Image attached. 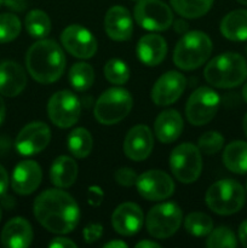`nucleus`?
Masks as SVG:
<instances>
[{"label": "nucleus", "instance_id": "58836bf2", "mask_svg": "<svg viewBox=\"0 0 247 248\" xmlns=\"http://www.w3.org/2000/svg\"><path fill=\"white\" fill-rule=\"evenodd\" d=\"M51 248H75L77 244L73 242L72 240L65 239V237H56L51 241L50 244Z\"/></svg>", "mask_w": 247, "mask_h": 248}, {"label": "nucleus", "instance_id": "49530a36", "mask_svg": "<svg viewBox=\"0 0 247 248\" xmlns=\"http://www.w3.org/2000/svg\"><path fill=\"white\" fill-rule=\"evenodd\" d=\"M5 111H6L5 103H4V101H2L1 96H0V125H1L2 121H4V119H5Z\"/></svg>", "mask_w": 247, "mask_h": 248}, {"label": "nucleus", "instance_id": "f03ea898", "mask_svg": "<svg viewBox=\"0 0 247 248\" xmlns=\"http://www.w3.org/2000/svg\"><path fill=\"white\" fill-rule=\"evenodd\" d=\"M26 65L34 80L40 84H51L57 81L64 72V53L56 41L41 39L29 47Z\"/></svg>", "mask_w": 247, "mask_h": 248}, {"label": "nucleus", "instance_id": "412c9836", "mask_svg": "<svg viewBox=\"0 0 247 248\" xmlns=\"http://www.w3.org/2000/svg\"><path fill=\"white\" fill-rule=\"evenodd\" d=\"M33 241V229L27 219L12 218L1 232V244L7 248H26Z\"/></svg>", "mask_w": 247, "mask_h": 248}, {"label": "nucleus", "instance_id": "20e7f679", "mask_svg": "<svg viewBox=\"0 0 247 248\" xmlns=\"http://www.w3.org/2000/svg\"><path fill=\"white\" fill-rule=\"evenodd\" d=\"M212 52V41L203 31L183 34L173 51V62L179 69L194 70L201 67Z\"/></svg>", "mask_w": 247, "mask_h": 248}, {"label": "nucleus", "instance_id": "9d476101", "mask_svg": "<svg viewBox=\"0 0 247 248\" xmlns=\"http://www.w3.org/2000/svg\"><path fill=\"white\" fill-rule=\"evenodd\" d=\"M219 107V96L210 87H199L186 102V119L191 125L202 126L215 118Z\"/></svg>", "mask_w": 247, "mask_h": 248}, {"label": "nucleus", "instance_id": "de8ad7c7", "mask_svg": "<svg viewBox=\"0 0 247 248\" xmlns=\"http://www.w3.org/2000/svg\"><path fill=\"white\" fill-rule=\"evenodd\" d=\"M242 97H244L245 102H246V103H247V84L245 85L244 89H242Z\"/></svg>", "mask_w": 247, "mask_h": 248}, {"label": "nucleus", "instance_id": "ea45409f", "mask_svg": "<svg viewBox=\"0 0 247 248\" xmlns=\"http://www.w3.org/2000/svg\"><path fill=\"white\" fill-rule=\"evenodd\" d=\"M4 4L6 5L7 9L19 12L26 9L28 0H4Z\"/></svg>", "mask_w": 247, "mask_h": 248}, {"label": "nucleus", "instance_id": "c9c22d12", "mask_svg": "<svg viewBox=\"0 0 247 248\" xmlns=\"http://www.w3.org/2000/svg\"><path fill=\"white\" fill-rule=\"evenodd\" d=\"M114 178H115L116 183H119L123 186H135L137 182L138 176L136 172L130 167H121V169L116 170L114 173Z\"/></svg>", "mask_w": 247, "mask_h": 248}, {"label": "nucleus", "instance_id": "4be33fe9", "mask_svg": "<svg viewBox=\"0 0 247 248\" xmlns=\"http://www.w3.org/2000/svg\"><path fill=\"white\" fill-rule=\"evenodd\" d=\"M167 53L166 40L159 34H147L137 44V56L142 63L149 67L160 64Z\"/></svg>", "mask_w": 247, "mask_h": 248}, {"label": "nucleus", "instance_id": "9b49d317", "mask_svg": "<svg viewBox=\"0 0 247 248\" xmlns=\"http://www.w3.org/2000/svg\"><path fill=\"white\" fill-rule=\"evenodd\" d=\"M81 106L73 92L62 90L53 94L47 103V113L50 120L61 128L74 126L80 118Z\"/></svg>", "mask_w": 247, "mask_h": 248}, {"label": "nucleus", "instance_id": "f704fd0d", "mask_svg": "<svg viewBox=\"0 0 247 248\" xmlns=\"http://www.w3.org/2000/svg\"><path fill=\"white\" fill-rule=\"evenodd\" d=\"M198 144L200 152L207 155H212L222 149L223 144H224V138L217 131H208L199 138Z\"/></svg>", "mask_w": 247, "mask_h": 248}, {"label": "nucleus", "instance_id": "39448f33", "mask_svg": "<svg viewBox=\"0 0 247 248\" xmlns=\"http://www.w3.org/2000/svg\"><path fill=\"white\" fill-rule=\"evenodd\" d=\"M205 199L211 211L220 216H230L241 210L246 195L241 184L234 179H223L208 188Z\"/></svg>", "mask_w": 247, "mask_h": 248}, {"label": "nucleus", "instance_id": "c85d7f7f", "mask_svg": "<svg viewBox=\"0 0 247 248\" xmlns=\"http://www.w3.org/2000/svg\"><path fill=\"white\" fill-rule=\"evenodd\" d=\"M26 29L29 35L36 39H44L50 34L51 21L46 12L41 10H31L26 16Z\"/></svg>", "mask_w": 247, "mask_h": 248}, {"label": "nucleus", "instance_id": "4c0bfd02", "mask_svg": "<svg viewBox=\"0 0 247 248\" xmlns=\"http://www.w3.org/2000/svg\"><path fill=\"white\" fill-rule=\"evenodd\" d=\"M89 203L92 206H99L102 200H103V191L98 188V186H91L89 189Z\"/></svg>", "mask_w": 247, "mask_h": 248}, {"label": "nucleus", "instance_id": "bb28decb", "mask_svg": "<svg viewBox=\"0 0 247 248\" xmlns=\"http://www.w3.org/2000/svg\"><path fill=\"white\" fill-rule=\"evenodd\" d=\"M93 147L92 136L86 128H75L68 136V149L77 159H84L91 153Z\"/></svg>", "mask_w": 247, "mask_h": 248}, {"label": "nucleus", "instance_id": "2f4dec72", "mask_svg": "<svg viewBox=\"0 0 247 248\" xmlns=\"http://www.w3.org/2000/svg\"><path fill=\"white\" fill-rule=\"evenodd\" d=\"M104 75L110 84L124 85L130 79V69L125 62L113 58L104 65Z\"/></svg>", "mask_w": 247, "mask_h": 248}, {"label": "nucleus", "instance_id": "b1692460", "mask_svg": "<svg viewBox=\"0 0 247 248\" xmlns=\"http://www.w3.org/2000/svg\"><path fill=\"white\" fill-rule=\"evenodd\" d=\"M77 177V165L72 157L58 156L50 170V178L57 188H69L75 183Z\"/></svg>", "mask_w": 247, "mask_h": 248}, {"label": "nucleus", "instance_id": "6ab92c4d", "mask_svg": "<svg viewBox=\"0 0 247 248\" xmlns=\"http://www.w3.org/2000/svg\"><path fill=\"white\" fill-rule=\"evenodd\" d=\"M104 29L110 39L115 41H126L133 31V22L131 14L124 6L110 7L104 17Z\"/></svg>", "mask_w": 247, "mask_h": 248}, {"label": "nucleus", "instance_id": "a211bd4d", "mask_svg": "<svg viewBox=\"0 0 247 248\" xmlns=\"http://www.w3.org/2000/svg\"><path fill=\"white\" fill-rule=\"evenodd\" d=\"M43 171L38 162L33 160L21 161L12 172V189L19 195H29L40 186Z\"/></svg>", "mask_w": 247, "mask_h": 248}, {"label": "nucleus", "instance_id": "ddd939ff", "mask_svg": "<svg viewBox=\"0 0 247 248\" xmlns=\"http://www.w3.org/2000/svg\"><path fill=\"white\" fill-rule=\"evenodd\" d=\"M138 193L149 201H160L169 199L174 191V183L171 177L159 170H150L138 176Z\"/></svg>", "mask_w": 247, "mask_h": 248}, {"label": "nucleus", "instance_id": "5701e85b", "mask_svg": "<svg viewBox=\"0 0 247 248\" xmlns=\"http://www.w3.org/2000/svg\"><path fill=\"white\" fill-rule=\"evenodd\" d=\"M155 135L161 143L169 144L178 140L183 131V119L174 109H169L159 114L154 124Z\"/></svg>", "mask_w": 247, "mask_h": 248}, {"label": "nucleus", "instance_id": "3c124183", "mask_svg": "<svg viewBox=\"0 0 247 248\" xmlns=\"http://www.w3.org/2000/svg\"><path fill=\"white\" fill-rule=\"evenodd\" d=\"M2 4H4V0H0V7H1Z\"/></svg>", "mask_w": 247, "mask_h": 248}, {"label": "nucleus", "instance_id": "423d86ee", "mask_svg": "<svg viewBox=\"0 0 247 248\" xmlns=\"http://www.w3.org/2000/svg\"><path fill=\"white\" fill-rule=\"evenodd\" d=\"M133 106L130 92L120 87H113L99 96L94 106V118L102 125H114L128 115Z\"/></svg>", "mask_w": 247, "mask_h": 248}, {"label": "nucleus", "instance_id": "aec40b11", "mask_svg": "<svg viewBox=\"0 0 247 248\" xmlns=\"http://www.w3.org/2000/svg\"><path fill=\"white\" fill-rule=\"evenodd\" d=\"M27 85V75L23 68L14 61L0 63V93L6 97H16Z\"/></svg>", "mask_w": 247, "mask_h": 248}, {"label": "nucleus", "instance_id": "a878e982", "mask_svg": "<svg viewBox=\"0 0 247 248\" xmlns=\"http://www.w3.org/2000/svg\"><path fill=\"white\" fill-rule=\"evenodd\" d=\"M223 162L234 173H247V143L235 140L228 144L223 152Z\"/></svg>", "mask_w": 247, "mask_h": 248}, {"label": "nucleus", "instance_id": "603ef678", "mask_svg": "<svg viewBox=\"0 0 247 248\" xmlns=\"http://www.w3.org/2000/svg\"><path fill=\"white\" fill-rule=\"evenodd\" d=\"M0 219H1V208H0Z\"/></svg>", "mask_w": 247, "mask_h": 248}, {"label": "nucleus", "instance_id": "1a4fd4ad", "mask_svg": "<svg viewBox=\"0 0 247 248\" xmlns=\"http://www.w3.org/2000/svg\"><path fill=\"white\" fill-rule=\"evenodd\" d=\"M133 15L136 22L147 31H166L173 23L172 10L161 0H138Z\"/></svg>", "mask_w": 247, "mask_h": 248}, {"label": "nucleus", "instance_id": "dca6fc26", "mask_svg": "<svg viewBox=\"0 0 247 248\" xmlns=\"http://www.w3.org/2000/svg\"><path fill=\"white\" fill-rule=\"evenodd\" d=\"M154 147V138L150 128L145 125H137L131 128L124 140V152L133 161L145 160Z\"/></svg>", "mask_w": 247, "mask_h": 248}, {"label": "nucleus", "instance_id": "f8f14e48", "mask_svg": "<svg viewBox=\"0 0 247 248\" xmlns=\"http://www.w3.org/2000/svg\"><path fill=\"white\" fill-rule=\"evenodd\" d=\"M62 45L77 58H91L97 51V41L89 29L80 24H70L61 34Z\"/></svg>", "mask_w": 247, "mask_h": 248}, {"label": "nucleus", "instance_id": "4468645a", "mask_svg": "<svg viewBox=\"0 0 247 248\" xmlns=\"http://www.w3.org/2000/svg\"><path fill=\"white\" fill-rule=\"evenodd\" d=\"M51 140V131L46 124L35 121L24 126L16 138L17 152L24 156H31L43 152Z\"/></svg>", "mask_w": 247, "mask_h": 248}, {"label": "nucleus", "instance_id": "c03bdc74", "mask_svg": "<svg viewBox=\"0 0 247 248\" xmlns=\"http://www.w3.org/2000/svg\"><path fill=\"white\" fill-rule=\"evenodd\" d=\"M136 247L138 248H159L160 245L156 244V242L149 241V240H144V241H140L136 245Z\"/></svg>", "mask_w": 247, "mask_h": 248}, {"label": "nucleus", "instance_id": "c756f323", "mask_svg": "<svg viewBox=\"0 0 247 248\" xmlns=\"http://www.w3.org/2000/svg\"><path fill=\"white\" fill-rule=\"evenodd\" d=\"M69 81L73 89L79 92L87 91L94 81V72L87 63H75L69 70Z\"/></svg>", "mask_w": 247, "mask_h": 248}, {"label": "nucleus", "instance_id": "6e6552de", "mask_svg": "<svg viewBox=\"0 0 247 248\" xmlns=\"http://www.w3.org/2000/svg\"><path fill=\"white\" fill-rule=\"evenodd\" d=\"M183 219V213L178 205L164 202L154 206L145 219L147 230L153 237L167 239L179 229Z\"/></svg>", "mask_w": 247, "mask_h": 248}, {"label": "nucleus", "instance_id": "e433bc0d", "mask_svg": "<svg viewBox=\"0 0 247 248\" xmlns=\"http://www.w3.org/2000/svg\"><path fill=\"white\" fill-rule=\"evenodd\" d=\"M102 234H103V227L101 224H89L82 232L84 240L87 244H92V242L99 240Z\"/></svg>", "mask_w": 247, "mask_h": 248}, {"label": "nucleus", "instance_id": "393cba45", "mask_svg": "<svg viewBox=\"0 0 247 248\" xmlns=\"http://www.w3.org/2000/svg\"><path fill=\"white\" fill-rule=\"evenodd\" d=\"M220 31L229 40L247 41V10H235L224 16Z\"/></svg>", "mask_w": 247, "mask_h": 248}, {"label": "nucleus", "instance_id": "473e14b6", "mask_svg": "<svg viewBox=\"0 0 247 248\" xmlns=\"http://www.w3.org/2000/svg\"><path fill=\"white\" fill-rule=\"evenodd\" d=\"M21 21L14 14L0 15V43H10L19 35Z\"/></svg>", "mask_w": 247, "mask_h": 248}, {"label": "nucleus", "instance_id": "79ce46f5", "mask_svg": "<svg viewBox=\"0 0 247 248\" xmlns=\"http://www.w3.org/2000/svg\"><path fill=\"white\" fill-rule=\"evenodd\" d=\"M239 239L242 246L247 247V220H245L239 228Z\"/></svg>", "mask_w": 247, "mask_h": 248}, {"label": "nucleus", "instance_id": "a19ab883", "mask_svg": "<svg viewBox=\"0 0 247 248\" xmlns=\"http://www.w3.org/2000/svg\"><path fill=\"white\" fill-rule=\"evenodd\" d=\"M7 188H9V174L6 170L0 165V198L6 194Z\"/></svg>", "mask_w": 247, "mask_h": 248}, {"label": "nucleus", "instance_id": "37998d69", "mask_svg": "<svg viewBox=\"0 0 247 248\" xmlns=\"http://www.w3.org/2000/svg\"><path fill=\"white\" fill-rule=\"evenodd\" d=\"M173 28H174V31H177V33L182 34V35H183V34H185L186 31H188L189 26H188V23H186L185 21H182V19H178V21L174 22Z\"/></svg>", "mask_w": 247, "mask_h": 248}, {"label": "nucleus", "instance_id": "a18cd8bd", "mask_svg": "<svg viewBox=\"0 0 247 248\" xmlns=\"http://www.w3.org/2000/svg\"><path fill=\"white\" fill-rule=\"evenodd\" d=\"M104 247H107V248H126L127 247V244H125L124 241H120V240H116V241L108 242V244L104 245Z\"/></svg>", "mask_w": 247, "mask_h": 248}, {"label": "nucleus", "instance_id": "f3484780", "mask_svg": "<svg viewBox=\"0 0 247 248\" xmlns=\"http://www.w3.org/2000/svg\"><path fill=\"white\" fill-rule=\"evenodd\" d=\"M144 222V215L138 205L133 202L121 203L111 216V225L118 234L132 236L137 234Z\"/></svg>", "mask_w": 247, "mask_h": 248}, {"label": "nucleus", "instance_id": "5fc2aeb1", "mask_svg": "<svg viewBox=\"0 0 247 248\" xmlns=\"http://www.w3.org/2000/svg\"><path fill=\"white\" fill-rule=\"evenodd\" d=\"M135 1H138V0H135Z\"/></svg>", "mask_w": 247, "mask_h": 248}, {"label": "nucleus", "instance_id": "f257e3e1", "mask_svg": "<svg viewBox=\"0 0 247 248\" xmlns=\"http://www.w3.org/2000/svg\"><path fill=\"white\" fill-rule=\"evenodd\" d=\"M33 210L38 222L55 234L72 232L79 223L80 211L77 201L58 189H48L38 195Z\"/></svg>", "mask_w": 247, "mask_h": 248}, {"label": "nucleus", "instance_id": "864d4df0", "mask_svg": "<svg viewBox=\"0 0 247 248\" xmlns=\"http://www.w3.org/2000/svg\"><path fill=\"white\" fill-rule=\"evenodd\" d=\"M246 53H247V46H246Z\"/></svg>", "mask_w": 247, "mask_h": 248}, {"label": "nucleus", "instance_id": "7c9ffc66", "mask_svg": "<svg viewBox=\"0 0 247 248\" xmlns=\"http://www.w3.org/2000/svg\"><path fill=\"white\" fill-rule=\"evenodd\" d=\"M184 227L189 234L196 237L207 236L213 230V222L210 216L202 212H193L184 220Z\"/></svg>", "mask_w": 247, "mask_h": 248}, {"label": "nucleus", "instance_id": "8fccbe9b", "mask_svg": "<svg viewBox=\"0 0 247 248\" xmlns=\"http://www.w3.org/2000/svg\"><path fill=\"white\" fill-rule=\"evenodd\" d=\"M237 1L242 5H247V0H237Z\"/></svg>", "mask_w": 247, "mask_h": 248}, {"label": "nucleus", "instance_id": "2eb2a0df", "mask_svg": "<svg viewBox=\"0 0 247 248\" xmlns=\"http://www.w3.org/2000/svg\"><path fill=\"white\" fill-rule=\"evenodd\" d=\"M186 86V79L176 70L165 73L156 80L152 90V99L156 106L166 107L178 101Z\"/></svg>", "mask_w": 247, "mask_h": 248}, {"label": "nucleus", "instance_id": "cd10ccee", "mask_svg": "<svg viewBox=\"0 0 247 248\" xmlns=\"http://www.w3.org/2000/svg\"><path fill=\"white\" fill-rule=\"evenodd\" d=\"M174 11L185 18H199L210 11L213 0H170Z\"/></svg>", "mask_w": 247, "mask_h": 248}, {"label": "nucleus", "instance_id": "0eeeda50", "mask_svg": "<svg viewBox=\"0 0 247 248\" xmlns=\"http://www.w3.org/2000/svg\"><path fill=\"white\" fill-rule=\"evenodd\" d=\"M170 167L177 181L184 184L194 183L202 171L201 152L191 143H183L172 150Z\"/></svg>", "mask_w": 247, "mask_h": 248}, {"label": "nucleus", "instance_id": "09e8293b", "mask_svg": "<svg viewBox=\"0 0 247 248\" xmlns=\"http://www.w3.org/2000/svg\"><path fill=\"white\" fill-rule=\"evenodd\" d=\"M244 131H245V135H246V137H247V114H246V116L244 118Z\"/></svg>", "mask_w": 247, "mask_h": 248}, {"label": "nucleus", "instance_id": "7ed1b4c3", "mask_svg": "<svg viewBox=\"0 0 247 248\" xmlns=\"http://www.w3.org/2000/svg\"><path fill=\"white\" fill-rule=\"evenodd\" d=\"M203 75L211 86L218 89H232L246 80L247 62L239 53H222L208 62Z\"/></svg>", "mask_w": 247, "mask_h": 248}, {"label": "nucleus", "instance_id": "72a5a7b5", "mask_svg": "<svg viewBox=\"0 0 247 248\" xmlns=\"http://www.w3.org/2000/svg\"><path fill=\"white\" fill-rule=\"evenodd\" d=\"M207 247L210 248H234L237 246L234 232L227 227H219L208 234Z\"/></svg>", "mask_w": 247, "mask_h": 248}]
</instances>
